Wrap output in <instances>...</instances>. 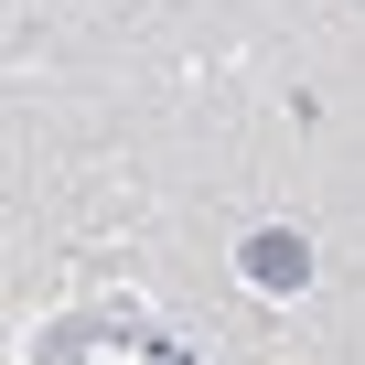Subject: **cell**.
I'll return each instance as SVG.
<instances>
[{
  "instance_id": "obj_1",
  "label": "cell",
  "mask_w": 365,
  "mask_h": 365,
  "mask_svg": "<svg viewBox=\"0 0 365 365\" xmlns=\"http://www.w3.org/2000/svg\"><path fill=\"white\" fill-rule=\"evenodd\" d=\"M247 279H258V290H301V279H312V247H301L290 226H269V237H247Z\"/></svg>"
}]
</instances>
